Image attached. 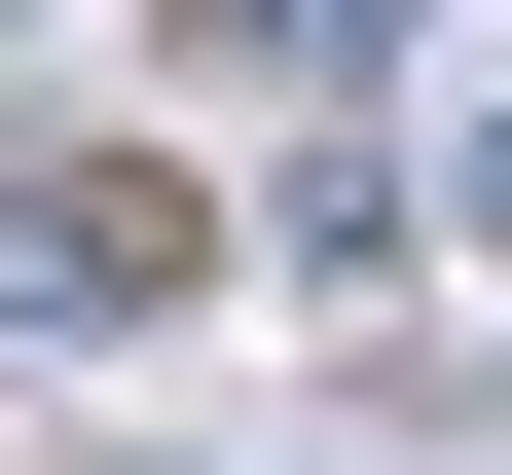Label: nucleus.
I'll return each mask as SVG.
<instances>
[{
	"mask_svg": "<svg viewBox=\"0 0 512 475\" xmlns=\"http://www.w3.org/2000/svg\"><path fill=\"white\" fill-rule=\"evenodd\" d=\"M0 329H183V183H0Z\"/></svg>",
	"mask_w": 512,
	"mask_h": 475,
	"instance_id": "f257e3e1",
	"label": "nucleus"
},
{
	"mask_svg": "<svg viewBox=\"0 0 512 475\" xmlns=\"http://www.w3.org/2000/svg\"><path fill=\"white\" fill-rule=\"evenodd\" d=\"M366 37H403V0H183V74H293V110H330Z\"/></svg>",
	"mask_w": 512,
	"mask_h": 475,
	"instance_id": "f03ea898",
	"label": "nucleus"
},
{
	"mask_svg": "<svg viewBox=\"0 0 512 475\" xmlns=\"http://www.w3.org/2000/svg\"><path fill=\"white\" fill-rule=\"evenodd\" d=\"M476 220H512V147H476Z\"/></svg>",
	"mask_w": 512,
	"mask_h": 475,
	"instance_id": "7ed1b4c3",
	"label": "nucleus"
}]
</instances>
